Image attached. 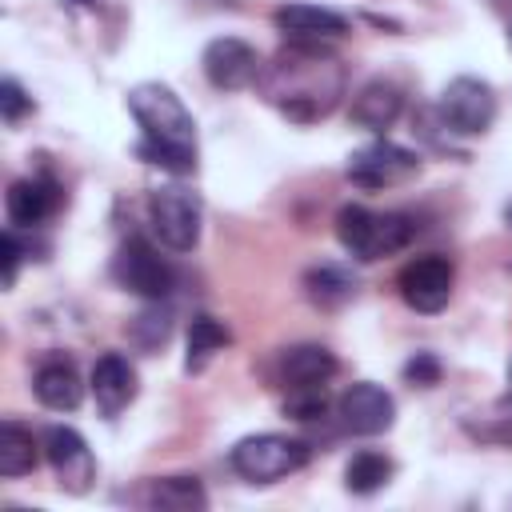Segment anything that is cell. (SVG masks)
Instances as JSON below:
<instances>
[{
	"label": "cell",
	"mask_w": 512,
	"mask_h": 512,
	"mask_svg": "<svg viewBox=\"0 0 512 512\" xmlns=\"http://www.w3.org/2000/svg\"><path fill=\"white\" fill-rule=\"evenodd\" d=\"M508 384H512V364H508Z\"/></svg>",
	"instance_id": "f546056e"
},
{
	"label": "cell",
	"mask_w": 512,
	"mask_h": 512,
	"mask_svg": "<svg viewBox=\"0 0 512 512\" xmlns=\"http://www.w3.org/2000/svg\"><path fill=\"white\" fill-rule=\"evenodd\" d=\"M72 4H92V0H72Z\"/></svg>",
	"instance_id": "f1b7e54d"
},
{
	"label": "cell",
	"mask_w": 512,
	"mask_h": 512,
	"mask_svg": "<svg viewBox=\"0 0 512 512\" xmlns=\"http://www.w3.org/2000/svg\"><path fill=\"white\" fill-rule=\"evenodd\" d=\"M420 172V156L392 140H372L348 156V180L360 188H392Z\"/></svg>",
	"instance_id": "ba28073f"
},
{
	"label": "cell",
	"mask_w": 512,
	"mask_h": 512,
	"mask_svg": "<svg viewBox=\"0 0 512 512\" xmlns=\"http://www.w3.org/2000/svg\"><path fill=\"white\" fill-rule=\"evenodd\" d=\"M388 480H392V460H388L384 452H372V448L356 452V456L348 460V468H344V484H348V492H356V496H372V492H380Z\"/></svg>",
	"instance_id": "44dd1931"
},
{
	"label": "cell",
	"mask_w": 512,
	"mask_h": 512,
	"mask_svg": "<svg viewBox=\"0 0 512 512\" xmlns=\"http://www.w3.org/2000/svg\"><path fill=\"white\" fill-rule=\"evenodd\" d=\"M304 292L320 308H332V304H344L356 292V280L344 268H336V264H316V268L304 272Z\"/></svg>",
	"instance_id": "7402d4cb"
},
{
	"label": "cell",
	"mask_w": 512,
	"mask_h": 512,
	"mask_svg": "<svg viewBox=\"0 0 512 512\" xmlns=\"http://www.w3.org/2000/svg\"><path fill=\"white\" fill-rule=\"evenodd\" d=\"M264 100L296 124H312L328 116L344 96V64L324 44H292L276 52L260 72Z\"/></svg>",
	"instance_id": "6da1fadb"
},
{
	"label": "cell",
	"mask_w": 512,
	"mask_h": 512,
	"mask_svg": "<svg viewBox=\"0 0 512 512\" xmlns=\"http://www.w3.org/2000/svg\"><path fill=\"white\" fill-rule=\"evenodd\" d=\"M32 392H36V400H40L44 408H52V412H72V408H80V400H84L80 372H76V364H72L68 356H48V360H40V368H36V376H32Z\"/></svg>",
	"instance_id": "9a60e30c"
},
{
	"label": "cell",
	"mask_w": 512,
	"mask_h": 512,
	"mask_svg": "<svg viewBox=\"0 0 512 512\" xmlns=\"http://www.w3.org/2000/svg\"><path fill=\"white\" fill-rule=\"evenodd\" d=\"M128 112L140 124L136 156L144 164L164 168L172 176H188L196 168V124L168 84H136L128 92Z\"/></svg>",
	"instance_id": "7a4b0ae2"
},
{
	"label": "cell",
	"mask_w": 512,
	"mask_h": 512,
	"mask_svg": "<svg viewBox=\"0 0 512 512\" xmlns=\"http://www.w3.org/2000/svg\"><path fill=\"white\" fill-rule=\"evenodd\" d=\"M56 184L44 180V176H28V180H16L4 196V212H8V224L12 228H36L40 220H48L56 212Z\"/></svg>",
	"instance_id": "2e32d148"
},
{
	"label": "cell",
	"mask_w": 512,
	"mask_h": 512,
	"mask_svg": "<svg viewBox=\"0 0 512 512\" xmlns=\"http://www.w3.org/2000/svg\"><path fill=\"white\" fill-rule=\"evenodd\" d=\"M0 252H4V284L12 288V284H16V268H20V240H16V228L4 232Z\"/></svg>",
	"instance_id": "4316f807"
},
{
	"label": "cell",
	"mask_w": 512,
	"mask_h": 512,
	"mask_svg": "<svg viewBox=\"0 0 512 512\" xmlns=\"http://www.w3.org/2000/svg\"><path fill=\"white\" fill-rule=\"evenodd\" d=\"M28 108H32V96L20 88V80H12V76H8V80L0 84V116H4L8 124H16Z\"/></svg>",
	"instance_id": "d4e9b609"
},
{
	"label": "cell",
	"mask_w": 512,
	"mask_h": 512,
	"mask_svg": "<svg viewBox=\"0 0 512 512\" xmlns=\"http://www.w3.org/2000/svg\"><path fill=\"white\" fill-rule=\"evenodd\" d=\"M336 376V356L324 344H296L280 360V380L284 388H324Z\"/></svg>",
	"instance_id": "e0dca14e"
},
{
	"label": "cell",
	"mask_w": 512,
	"mask_h": 512,
	"mask_svg": "<svg viewBox=\"0 0 512 512\" xmlns=\"http://www.w3.org/2000/svg\"><path fill=\"white\" fill-rule=\"evenodd\" d=\"M272 24L292 40V44H328V40H340L348 32V20L332 8H320V4H280Z\"/></svg>",
	"instance_id": "4fadbf2b"
},
{
	"label": "cell",
	"mask_w": 512,
	"mask_h": 512,
	"mask_svg": "<svg viewBox=\"0 0 512 512\" xmlns=\"http://www.w3.org/2000/svg\"><path fill=\"white\" fill-rule=\"evenodd\" d=\"M228 464L248 484H272V480L300 472L308 464V448H304V440H292L280 432H260V436H244L228 452Z\"/></svg>",
	"instance_id": "277c9868"
},
{
	"label": "cell",
	"mask_w": 512,
	"mask_h": 512,
	"mask_svg": "<svg viewBox=\"0 0 512 512\" xmlns=\"http://www.w3.org/2000/svg\"><path fill=\"white\" fill-rule=\"evenodd\" d=\"M504 220H508V224H512V200H508V204H504Z\"/></svg>",
	"instance_id": "83f0119b"
},
{
	"label": "cell",
	"mask_w": 512,
	"mask_h": 512,
	"mask_svg": "<svg viewBox=\"0 0 512 512\" xmlns=\"http://www.w3.org/2000/svg\"><path fill=\"white\" fill-rule=\"evenodd\" d=\"M404 380L408 384H420V388H432L440 380V360L432 352H416L408 364H404Z\"/></svg>",
	"instance_id": "484cf974"
},
{
	"label": "cell",
	"mask_w": 512,
	"mask_h": 512,
	"mask_svg": "<svg viewBox=\"0 0 512 512\" xmlns=\"http://www.w3.org/2000/svg\"><path fill=\"white\" fill-rule=\"evenodd\" d=\"M144 500L152 508H164V512H200V508H208V496H204L196 476H160V480L148 484Z\"/></svg>",
	"instance_id": "d6986e66"
},
{
	"label": "cell",
	"mask_w": 512,
	"mask_h": 512,
	"mask_svg": "<svg viewBox=\"0 0 512 512\" xmlns=\"http://www.w3.org/2000/svg\"><path fill=\"white\" fill-rule=\"evenodd\" d=\"M400 296L408 308L416 312H440L448 300H452V284H456V272H452V260L448 256H416L400 268Z\"/></svg>",
	"instance_id": "9c48e42d"
},
{
	"label": "cell",
	"mask_w": 512,
	"mask_h": 512,
	"mask_svg": "<svg viewBox=\"0 0 512 512\" xmlns=\"http://www.w3.org/2000/svg\"><path fill=\"white\" fill-rule=\"evenodd\" d=\"M440 116H444L448 128H456L464 136L488 132L492 120H496V92H492V84H484L476 76L448 80L444 92H440Z\"/></svg>",
	"instance_id": "52a82bcc"
},
{
	"label": "cell",
	"mask_w": 512,
	"mask_h": 512,
	"mask_svg": "<svg viewBox=\"0 0 512 512\" xmlns=\"http://www.w3.org/2000/svg\"><path fill=\"white\" fill-rule=\"evenodd\" d=\"M92 396H96V408L104 416H120L132 400H136V368L128 364V356L120 352H104L96 364H92V380H88Z\"/></svg>",
	"instance_id": "5bb4252c"
},
{
	"label": "cell",
	"mask_w": 512,
	"mask_h": 512,
	"mask_svg": "<svg viewBox=\"0 0 512 512\" xmlns=\"http://www.w3.org/2000/svg\"><path fill=\"white\" fill-rule=\"evenodd\" d=\"M148 220L152 232L164 248L172 252H192L200 244V224H204V204L192 188L184 184H164L148 196Z\"/></svg>",
	"instance_id": "5b68a950"
},
{
	"label": "cell",
	"mask_w": 512,
	"mask_h": 512,
	"mask_svg": "<svg viewBox=\"0 0 512 512\" xmlns=\"http://www.w3.org/2000/svg\"><path fill=\"white\" fill-rule=\"evenodd\" d=\"M336 412H340V424H344L352 436H380V432H388L392 420H396V400H392V392H384L380 384L360 380V384L344 388V396L336 400Z\"/></svg>",
	"instance_id": "8fae6325"
},
{
	"label": "cell",
	"mask_w": 512,
	"mask_h": 512,
	"mask_svg": "<svg viewBox=\"0 0 512 512\" xmlns=\"http://www.w3.org/2000/svg\"><path fill=\"white\" fill-rule=\"evenodd\" d=\"M44 456H48L60 488H68V492H84L96 476V460H92L84 436L68 424H52L44 432Z\"/></svg>",
	"instance_id": "7c38bea8"
},
{
	"label": "cell",
	"mask_w": 512,
	"mask_h": 512,
	"mask_svg": "<svg viewBox=\"0 0 512 512\" xmlns=\"http://www.w3.org/2000/svg\"><path fill=\"white\" fill-rule=\"evenodd\" d=\"M112 280H116L124 292L160 304V300L172 292L176 272H172V264L160 256V248H152L144 236H128V240L116 248V256H112Z\"/></svg>",
	"instance_id": "8992f818"
},
{
	"label": "cell",
	"mask_w": 512,
	"mask_h": 512,
	"mask_svg": "<svg viewBox=\"0 0 512 512\" xmlns=\"http://www.w3.org/2000/svg\"><path fill=\"white\" fill-rule=\"evenodd\" d=\"M36 468V440L24 424H0V476H28Z\"/></svg>",
	"instance_id": "ffe728a7"
},
{
	"label": "cell",
	"mask_w": 512,
	"mask_h": 512,
	"mask_svg": "<svg viewBox=\"0 0 512 512\" xmlns=\"http://www.w3.org/2000/svg\"><path fill=\"white\" fill-rule=\"evenodd\" d=\"M508 44H512V24H508Z\"/></svg>",
	"instance_id": "4dcf8cb0"
},
{
	"label": "cell",
	"mask_w": 512,
	"mask_h": 512,
	"mask_svg": "<svg viewBox=\"0 0 512 512\" xmlns=\"http://www.w3.org/2000/svg\"><path fill=\"white\" fill-rule=\"evenodd\" d=\"M228 340H232V332H228L220 320L196 316V320L188 324V356H184V368H188V372H200V368L212 360V352H220Z\"/></svg>",
	"instance_id": "603a6c76"
},
{
	"label": "cell",
	"mask_w": 512,
	"mask_h": 512,
	"mask_svg": "<svg viewBox=\"0 0 512 512\" xmlns=\"http://www.w3.org/2000/svg\"><path fill=\"white\" fill-rule=\"evenodd\" d=\"M412 236H416V224L404 212H372L364 204H348L336 212V240L344 244L348 256L364 264L400 252Z\"/></svg>",
	"instance_id": "3957f363"
},
{
	"label": "cell",
	"mask_w": 512,
	"mask_h": 512,
	"mask_svg": "<svg viewBox=\"0 0 512 512\" xmlns=\"http://www.w3.org/2000/svg\"><path fill=\"white\" fill-rule=\"evenodd\" d=\"M200 68H204L208 84H212V88H224V92H240V88L256 84L260 72H264L256 48L244 44V40H236V36H216V40L204 48Z\"/></svg>",
	"instance_id": "30bf717a"
},
{
	"label": "cell",
	"mask_w": 512,
	"mask_h": 512,
	"mask_svg": "<svg viewBox=\"0 0 512 512\" xmlns=\"http://www.w3.org/2000/svg\"><path fill=\"white\" fill-rule=\"evenodd\" d=\"M168 312H160V308H148V312H140L136 320H132V336H136V344L140 348H156V344H164L168 340Z\"/></svg>",
	"instance_id": "cb8c5ba5"
},
{
	"label": "cell",
	"mask_w": 512,
	"mask_h": 512,
	"mask_svg": "<svg viewBox=\"0 0 512 512\" xmlns=\"http://www.w3.org/2000/svg\"><path fill=\"white\" fill-rule=\"evenodd\" d=\"M404 108V92L392 84V80H368L356 96H352V120L368 132H384L396 124Z\"/></svg>",
	"instance_id": "ac0fdd59"
}]
</instances>
